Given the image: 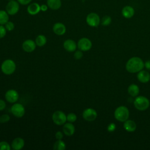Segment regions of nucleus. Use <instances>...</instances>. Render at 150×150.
Returning a JSON list of instances; mask_svg holds the SVG:
<instances>
[{"instance_id": "obj_1", "label": "nucleus", "mask_w": 150, "mask_h": 150, "mask_svg": "<svg viewBox=\"0 0 150 150\" xmlns=\"http://www.w3.org/2000/svg\"><path fill=\"white\" fill-rule=\"evenodd\" d=\"M144 67V62L138 57H132L126 63V70L131 73H135L142 70Z\"/></svg>"}, {"instance_id": "obj_2", "label": "nucleus", "mask_w": 150, "mask_h": 150, "mask_svg": "<svg viewBox=\"0 0 150 150\" xmlns=\"http://www.w3.org/2000/svg\"><path fill=\"white\" fill-rule=\"evenodd\" d=\"M15 62L12 59H6L1 64V69L2 72L6 75H11L16 70Z\"/></svg>"}, {"instance_id": "obj_3", "label": "nucleus", "mask_w": 150, "mask_h": 150, "mask_svg": "<svg viewBox=\"0 0 150 150\" xmlns=\"http://www.w3.org/2000/svg\"><path fill=\"white\" fill-rule=\"evenodd\" d=\"M129 115V112L128 108L124 105L117 107L114 111L115 118L120 122H124L127 120Z\"/></svg>"}, {"instance_id": "obj_4", "label": "nucleus", "mask_w": 150, "mask_h": 150, "mask_svg": "<svg viewBox=\"0 0 150 150\" xmlns=\"http://www.w3.org/2000/svg\"><path fill=\"white\" fill-rule=\"evenodd\" d=\"M134 105L136 109L139 111H144L148 108L150 105L149 100L144 96L137 97L134 101Z\"/></svg>"}, {"instance_id": "obj_5", "label": "nucleus", "mask_w": 150, "mask_h": 150, "mask_svg": "<svg viewBox=\"0 0 150 150\" xmlns=\"http://www.w3.org/2000/svg\"><path fill=\"white\" fill-rule=\"evenodd\" d=\"M53 122L57 125H62L67 121V115L62 111H56L52 116Z\"/></svg>"}, {"instance_id": "obj_6", "label": "nucleus", "mask_w": 150, "mask_h": 150, "mask_svg": "<svg viewBox=\"0 0 150 150\" xmlns=\"http://www.w3.org/2000/svg\"><path fill=\"white\" fill-rule=\"evenodd\" d=\"M12 114L16 118H21L25 114L24 106L20 103H13L11 108Z\"/></svg>"}, {"instance_id": "obj_7", "label": "nucleus", "mask_w": 150, "mask_h": 150, "mask_svg": "<svg viewBox=\"0 0 150 150\" xmlns=\"http://www.w3.org/2000/svg\"><path fill=\"white\" fill-rule=\"evenodd\" d=\"M100 18L99 15L95 12L88 13L86 17V22L88 25L91 27H97L100 23Z\"/></svg>"}, {"instance_id": "obj_8", "label": "nucleus", "mask_w": 150, "mask_h": 150, "mask_svg": "<svg viewBox=\"0 0 150 150\" xmlns=\"http://www.w3.org/2000/svg\"><path fill=\"white\" fill-rule=\"evenodd\" d=\"M19 10V3L15 0L9 1L6 5L5 11L10 15L16 14Z\"/></svg>"}, {"instance_id": "obj_9", "label": "nucleus", "mask_w": 150, "mask_h": 150, "mask_svg": "<svg viewBox=\"0 0 150 150\" xmlns=\"http://www.w3.org/2000/svg\"><path fill=\"white\" fill-rule=\"evenodd\" d=\"M92 47L91 41L87 38H82L77 42V47L79 50L86 52L89 50Z\"/></svg>"}, {"instance_id": "obj_10", "label": "nucleus", "mask_w": 150, "mask_h": 150, "mask_svg": "<svg viewBox=\"0 0 150 150\" xmlns=\"http://www.w3.org/2000/svg\"><path fill=\"white\" fill-rule=\"evenodd\" d=\"M82 116L83 118L87 121L91 122L96 119L97 117V113L94 109L91 108H88L83 111Z\"/></svg>"}, {"instance_id": "obj_11", "label": "nucleus", "mask_w": 150, "mask_h": 150, "mask_svg": "<svg viewBox=\"0 0 150 150\" xmlns=\"http://www.w3.org/2000/svg\"><path fill=\"white\" fill-rule=\"evenodd\" d=\"M5 98L8 103H15L19 98V94L15 90L10 89L5 93Z\"/></svg>"}, {"instance_id": "obj_12", "label": "nucleus", "mask_w": 150, "mask_h": 150, "mask_svg": "<svg viewBox=\"0 0 150 150\" xmlns=\"http://www.w3.org/2000/svg\"><path fill=\"white\" fill-rule=\"evenodd\" d=\"M23 50L27 53H31L33 52L36 47V44L35 41L31 39H27L22 43Z\"/></svg>"}, {"instance_id": "obj_13", "label": "nucleus", "mask_w": 150, "mask_h": 150, "mask_svg": "<svg viewBox=\"0 0 150 150\" xmlns=\"http://www.w3.org/2000/svg\"><path fill=\"white\" fill-rule=\"evenodd\" d=\"M64 49L68 52H73L76 50L77 44L72 39H67L63 43Z\"/></svg>"}, {"instance_id": "obj_14", "label": "nucleus", "mask_w": 150, "mask_h": 150, "mask_svg": "<svg viewBox=\"0 0 150 150\" xmlns=\"http://www.w3.org/2000/svg\"><path fill=\"white\" fill-rule=\"evenodd\" d=\"M53 32L59 36L64 35L66 31V28L65 25L61 22H56L53 26Z\"/></svg>"}, {"instance_id": "obj_15", "label": "nucleus", "mask_w": 150, "mask_h": 150, "mask_svg": "<svg viewBox=\"0 0 150 150\" xmlns=\"http://www.w3.org/2000/svg\"><path fill=\"white\" fill-rule=\"evenodd\" d=\"M62 129L64 134L66 136L70 137L73 135L75 132L74 125L71 122H66L64 124H63Z\"/></svg>"}, {"instance_id": "obj_16", "label": "nucleus", "mask_w": 150, "mask_h": 150, "mask_svg": "<svg viewBox=\"0 0 150 150\" xmlns=\"http://www.w3.org/2000/svg\"><path fill=\"white\" fill-rule=\"evenodd\" d=\"M11 145L13 149L20 150L23 148L25 145V141L21 137H17L12 141Z\"/></svg>"}, {"instance_id": "obj_17", "label": "nucleus", "mask_w": 150, "mask_h": 150, "mask_svg": "<svg viewBox=\"0 0 150 150\" xmlns=\"http://www.w3.org/2000/svg\"><path fill=\"white\" fill-rule=\"evenodd\" d=\"M121 13L125 18L129 19L134 15L135 10L131 6L126 5L122 9Z\"/></svg>"}, {"instance_id": "obj_18", "label": "nucleus", "mask_w": 150, "mask_h": 150, "mask_svg": "<svg viewBox=\"0 0 150 150\" xmlns=\"http://www.w3.org/2000/svg\"><path fill=\"white\" fill-rule=\"evenodd\" d=\"M28 12L31 15H35L40 11V5L36 2L29 4L27 8Z\"/></svg>"}, {"instance_id": "obj_19", "label": "nucleus", "mask_w": 150, "mask_h": 150, "mask_svg": "<svg viewBox=\"0 0 150 150\" xmlns=\"http://www.w3.org/2000/svg\"><path fill=\"white\" fill-rule=\"evenodd\" d=\"M137 79L139 81L145 83L150 80V74L148 71L145 70H141L137 74Z\"/></svg>"}, {"instance_id": "obj_20", "label": "nucleus", "mask_w": 150, "mask_h": 150, "mask_svg": "<svg viewBox=\"0 0 150 150\" xmlns=\"http://www.w3.org/2000/svg\"><path fill=\"white\" fill-rule=\"evenodd\" d=\"M124 128L128 132H134L137 128L136 123L131 120H127L124 122Z\"/></svg>"}, {"instance_id": "obj_21", "label": "nucleus", "mask_w": 150, "mask_h": 150, "mask_svg": "<svg viewBox=\"0 0 150 150\" xmlns=\"http://www.w3.org/2000/svg\"><path fill=\"white\" fill-rule=\"evenodd\" d=\"M48 7L52 10H57L62 6L61 0H47Z\"/></svg>"}, {"instance_id": "obj_22", "label": "nucleus", "mask_w": 150, "mask_h": 150, "mask_svg": "<svg viewBox=\"0 0 150 150\" xmlns=\"http://www.w3.org/2000/svg\"><path fill=\"white\" fill-rule=\"evenodd\" d=\"M128 92L132 97H136L139 93V87L135 84H132L129 86L128 88Z\"/></svg>"}, {"instance_id": "obj_23", "label": "nucleus", "mask_w": 150, "mask_h": 150, "mask_svg": "<svg viewBox=\"0 0 150 150\" xmlns=\"http://www.w3.org/2000/svg\"><path fill=\"white\" fill-rule=\"evenodd\" d=\"M47 42V39L45 36L43 35H38L35 39V43L36 46L39 47H42L46 45Z\"/></svg>"}, {"instance_id": "obj_24", "label": "nucleus", "mask_w": 150, "mask_h": 150, "mask_svg": "<svg viewBox=\"0 0 150 150\" xmlns=\"http://www.w3.org/2000/svg\"><path fill=\"white\" fill-rule=\"evenodd\" d=\"M66 148V144L62 139H57L53 146V149L54 150H64Z\"/></svg>"}, {"instance_id": "obj_25", "label": "nucleus", "mask_w": 150, "mask_h": 150, "mask_svg": "<svg viewBox=\"0 0 150 150\" xmlns=\"http://www.w3.org/2000/svg\"><path fill=\"white\" fill-rule=\"evenodd\" d=\"M9 21V14L6 11L0 10V25H4Z\"/></svg>"}, {"instance_id": "obj_26", "label": "nucleus", "mask_w": 150, "mask_h": 150, "mask_svg": "<svg viewBox=\"0 0 150 150\" xmlns=\"http://www.w3.org/2000/svg\"><path fill=\"white\" fill-rule=\"evenodd\" d=\"M111 21H112V19L110 16L105 15L102 18L101 20L100 21V22L103 26H106L109 25L111 23Z\"/></svg>"}, {"instance_id": "obj_27", "label": "nucleus", "mask_w": 150, "mask_h": 150, "mask_svg": "<svg viewBox=\"0 0 150 150\" xmlns=\"http://www.w3.org/2000/svg\"><path fill=\"white\" fill-rule=\"evenodd\" d=\"M77 120V115L73 112H70L67 115V121L73 123Z\"/></svg>"}, {"instance_id": "obj_28", "label": "nucleus", "mask_w": 150, "mask_h": 150, "mask_svg": "<svg viewBox=\"0 0 150 150\" xmlns=\"http://www.w3.org/2000/svg\"><path fill=\"white\" fill-rule=\"evenodd\" d=\"M11 149V145L6 141L0 142V150H10Z\"/></svg>"}, {"instance_id": "obj_29", "label": "nucleus", "mask_w": 150, "mask_h": 150, "mask_svg": "<svg viewBox=\"0 0 150 150\" xmlns=\"http://www.w3.org/2000/svg\"><path fill=\"white\" fill-rule=\"evenodd\" d=\"M10 116L8 114H2L0 115V123L4 124L8 122L10 120Z\"/></svg>"}, {"instance_id": "obj_30", "label": "nucleus", "mask_w": 150, "mask_h": 150, "mask_svg": "<svg viewBox=\"0 0 150 150\" xmlns=\"http://www.w3.org/2000/svg\"><path fill=\"white\" fill-rule=\"evenodd\" d=\"M5 27L8 31H12L15 28V25L12 22L8 21L5 24Z\"/></svg>"}, {"instance_id": "obj_31", "label": "nucleus", "mask_w": 150, "mask_h": 150, "mask_svg": "<svg viewBox=\"0 0 150 150\" xmlns=\"http://www.w3.org/2000/svg\"><path fill=\"white\" fill-rule=\"evenodd\" d=\"M83 56V51L79 50H76L74 53V57L76 59V60H79L81 59Z\"/></svg>"}, {"instance_id": "obj_32", "label": "nucleus", "mask_w": 150, "mask_h": 150, "mask_svg": "<svg viewBox=\"0 0 150 150\" xmlns=\"http://www.w3.org/2000/svg\"><path fill=\"white\" fill-rule=\"evenodd\" d=\"M6 29L5 26L0 25V39L3 38L6 34Z\"/></svg>"}, {"instance_id": "obj_33", "label": "nucleus", "mask_w": 150, "mask_h": 150, "mask_svg": "<svg viewBox=\"0 0 150 150\" xmlns=\"http://www.w3.org/2000/svg\"><path fill=\"white\" fill-rule=\"evenodd\" d=\"M116 128V125L114 123H110L107 127V130L109 132H113Z\"/></svg>"}, {"instance_id": "obj_34", "label": "nucleus", "mask_w": 150, "mask_h": 150, "mask_svg": "<svg viewBox=\"0 0 150 150\" xmlns=\"http://www.w3.org/2000/svg\"><path fill=\"white\" fill-rule=\"evenodd\" d=\"M63 132L62 131H57L55 134V138L56 139H62L63 138Z\"/></svg>"}, {"instance_id": "obj_35", "label": "nucleus", "mask_w": 150, "mask_h": 150, "mask_svg": "<svg viewBox=\"0 0 150 150\" xmlns=\"http://www.w3.org/2000/svg\"><path fill=\"white\" fill-rule=\"evenodd\" d=\"M32 0H17V1L21 5H25L30 4Z\"/></svg>"}, {"instance_id": "obj_36", "label": "nucleus", "mask_w": 150, "mask_h": 150, "mask_svg": "<svg viewBox=\"0 0 150 150\" xmlns=\"http://www.w3.org/2000/svg\"><path fill=\"white\" fill-rule=\"evenodd\" d=\"M6 108V103L2 99H0V111L4 110Z\"/></svg>"}, {"instance_id": "obj_37", "label": "nucleus", "mask_w": 150, "mask_h": 150, "mask_svg": "<svg viewBox=\"0 0 150 150\" xmlns=\"http://www.w3.org/2000/svg\"><path fill=\"white\" fill-rule=\"evenodd\" d=\"M48 6L47 5H45V4H42L40 5V11H43V12H45L48 9Z\"/></svg>"}, {"instance_id": "obj_38", "label": "nucleus", "mask_w": 150, "mask_h": 150, "mask_svg": "<svg viewBox=\"0 0 150 150\" xmlns=\"http://www.w3.org/2000/svg\"><path fill=\"white\" fill-rule=\"evenodd\" d=\"M144 67H145L146 69L150 70V60H147L144 63Z\"/></svg>"}, {"instance_id": "obj_39", "label": "nucleus", "mask_w": 150, "mask_h": 150, "mask_svg": "<svg viewBox=\"0 0 150 150\" xmlns=\"http://www.w3.org/2000/svg\"><path fill=\"white\" fill-rule=\"evenodd\" d=\"M9 1H13V0H9Z\"/></svg>"}]
</instances>
